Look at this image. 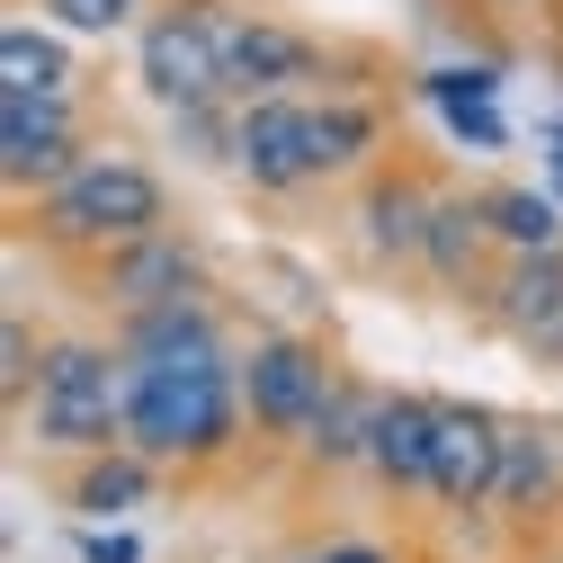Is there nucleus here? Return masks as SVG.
<instances>
[{
    "label": "nucleus",
    "mask_w": 563,
    "mask_h": 563,
    "mask_svg": "<svg viewBox=\"0 0 563 563\" xmlns=\"http://www.w3.org/2000/svg\"><path fill=\"white\" fill-rule=\"evenodd\" d=\"M144 501H153V456H134V448H99L73 483V510H90V519H125Z\"/></svg>",
    "instance_id": "obj_18"
},
{
    "label": "nucleus",
    "mask_w": 563,
    "mask_h": 563,
    "mask_svg": "<svg viewBox=\"0 0 563 563\" xmlns=\"http://www.w3.org/2000/svg\"><path fill=\"white\" fill-rule=\"evenodd\" d=\"M125 358H108L99 340H54L45 376H36V439L63 456H99L125 448Z\"/></svg>",
    "instance_id": "obj_3"
},
{
    "label": "nucleus",
    "mask_w": 563,
    "mask_h": 563,
    "mask_svg": "<svg viewBox=\"0 0 563 563\" xmlns=\"http://www.w3.org/2000/svg\"><path fill=\"white\" fill-rule=\"evenodd\" d=\"M81 563H134V537H125L117 519H99V528L81 537Z\"/></svg>",
    "instance_id": "obj_25"
},
{
    "label": "nucleus",
    "mask_w": 563,
    "mask_h": 563,
    "mask_svg": "<svg viewBox=\"0 0 563 563\" xmlns=\"http://www.w3.org/2000/svg\"><path fill=\"white\" fill-rule=\"evenodd\" d=\"M45 376V358L27 349V322H0V394L10 402H27V385Z\"/></svg>",
    "instance_id": "obj_22"
},
{
    "label": "nucleus",
    "mask_w": 563,
    "mask_h": 563,
    "mask_svg": "<svg viewBox=\"0 0 563 563\" xmlns=\"http://www.w3.org/2000/svg\"><path fill=\"white\" fill-rule=\"evenodd\" d=\"M162 216H170V197L134 153H90L63 188H45L36 233L54 251H125V242L162 233Z\"/></svg>",
    "instance_id": "obj_2"
},
{
    "label": "nucleus",
    "mask_w": 563,
    "mask_h": 563,
    "mask_svg": "<svg viewBox=\"0 0 563 563\" xmlns=\"http://www.w3.org/2000/svg\"><path fill=\"white\" fill-rule=\"evenodd\" d=\"M483 197H430V242H420V260H430L439 287H474V268H483Z\"/></svg>",
    "instance_id": "obj_15"
},
{
    "label": "nucleus",
    "mask_w": 563,
    "mask_h": 563,
    "mask_svg": "<svg viewBox=\"0 0 563 563\" xmlns=\"http://www.w3.org/2000/svg\"><path fill=\"white\" fill-rule=\"evenodd\" d=\"M305 99H242V117L224 125V162L260 188V197H287L313 179V134H305Z\"/></svg>",
    "instance_id": "obj_7"
},
{
    "label": "nucleus",
    "mask_w": 563,
    "mask_h": 563,
    "mask_svg": "<svg viewBox=\"0 0 563 563\" xmlns=\"http://www.w3.org/2000/svg\"><path fill=\"white\" fill-rule=\"evenodd\" d=\"M54 27H73V36H117L134 19V0H45Z\"/></svg>",
    "instance_id": "obj_21"
},
{
    "label": "nucleus",
    "mask_w": 563,
    "mask_h": 563,
    "mask_svg": "<svg viewBox=\"0 0 563 563\" xmlns=\"http://www.w3.org/2000/svg\"><path fill=\"white\" fill-rule=\"evenodd\" d=\"M242 367L233 358H179V367H134L125 358V448L153 465H206L242 430Z\"/></svg>",
    "instance_id": "obj_1"
},
{
    "label": "nucleus",
    "mask_w": 563,
    "mask_h": 563,
    "mask_svg": "<svg viewBox=\"0 0 563 563\" xmlns=\"http://www.w3.org/2000/svg\"><path fill=\"white\" fill-rule=\"evenodd\" d=\"M125 358H134V367L224 358V340H216V313H206L197 296H170V305H153V313H134V322H125Z\"/></svg>",
    "instance_id": "obj_13"
},
{
    "label": "nucleus",
    "mask_w": 563,
    "mask_h": 563,
    "mask_svg": "<svg viewBox=\"0 0 563 563\" xmlns=\"http://www.w3.org/2000/svg\"><path fill=\"white\" fill-rule=\"evenodd\" d=\"M331 394H340V385H331V367H322L313 340H287V331L251 340V358H242V411H251V430H268V439H305L313 411H322Z\"/></svg>",
    "instance_id": "obj_4"
},
{
    "label": "nucleus",
    "mask_w": 563,
    "mask_h": 563,
    "mask_svg": "<svg viewBox=\"0 0 563 563\" xmlns=\"http://www.w3.org/2000/svg\"><path fill=\"white\" fill-rule=\"evenodd\" d=\"M0 90H73V54L36 27H0Z\"/></svg>",
    "instance_id": "obj_20"
},
{
    "label": "nucleus",
    "mask_w": 563,
    "mask_h": 563,
    "mask_svg": "<svg viewBox=\"0 0 563 563\" xmlns=\"http://www.w3.org/2000/svg\"><path fill=\"white\" fill-rule=\"evenodd\" d=\"M545 144H554V170H563V117H554V125H545Z\"/></svg>",
    "instance_id": "obj_28"
},
{
    "label": "nucleus",
    "mask_w": 563,
    "mask_h": 563,
    "mask_svg": "<svg viewBox=\"0 0 563 563\" xmlns=\"http://www.w3.org/2000/svg\"><path fill=\"white\" fill-rule=\"evenodd\" d=\"M90 153H73V90H0V179L19 197L63 188Z\"/></svg>",
    "instance_id": "obj_5"
},
{
    "label": "nucleus",
    "mask_w": 563,
    "mask_h": 563,
    "mask_svg": "<svg viewBox=\"0 0 563 563\" xmlns=\"http://www.w3.org/2000/svg\"><path fill=\"white\" fill-rule=\"evenodd\" d=\"M358 224H367V251L376 260H420V242H430V188L376 179L367 206H358Z\"/></svg>",
    "instance_id": "obj_16"
},
{
    "label": "nucleus",
    "mask_w": 563,
    "mask_h": 563,
    "mask_svg": "<svg viewBox=\"0 0 563 563\" xmlns=\"http://www.w3.org/2000/svg\"><path fill=\"white\" fill-rule=\"evenodd\" d=\"M430 439H439V402L420 394H376L367 402V474L394 492H430Z\"/></svg>",
    "instance_id": "obj_10"
},
{
    "label": "nucleus",
    "mask_w": 563,
    "mask_h": 563,
    "mask_svg": "<svg viewBox=\"0 0 563 563\" xmlns=\"http://www.w3.org/2000/svg\"><path fill=\"white\" fill-rule=\"evenodd\" d=\"M305 563H394V554H376V545H322V554H305Z\"/></svg>",
    "instance_id": "obj_26"
},
{
    "label": "nucleus",
    "mask_w": 563,
    "mask_h": 563,
    "mask_svg": "<svg viewBox=\"0 0 563 563\" xmlns=\"http://www.w3.org/2000/svg\"><path fill=\"white\" fill-rule=\"evenodd\" d=\"M305 134H313V179H340V170H358V162L376 153L385 117H376L367 99H322V108L305 117Z\"/></svg>",
    "instance_id": "obj_17"
},
{
    "label": "nucleus",
    "mask_w": 563,
    "mask_h": 563,
    "mask_svg": "<svg viewBox=\"0 0 563 563\" xmlns=\"http://www.w3.org/2000/svg\"><path fill=\"white\" fill-rule=\"evenodd\" d=\"M501 411L483 402H439V439H430V501L439 510H483L501 483Z\"/></svg>",
    "instance_id": "obj_8"
},
{
    "label": "nucleus",
    "mask_w": 563,
    "mask_h": 563,
    "mask_svg": "<svg viewBox=\"0 0 563 563\" xmlns=\"http://www.w3.org/2000/svg\"><path fill=\"white\" fill-rule=\"evenodd\" d=\"M99 296L125 305V313H153L170 296H197V260L170 233H144V242H125V251H99Z\"/></svg>",
    "instance_id": "obj_11"
},
{
    "label": "nucleus",
    "mask_w": 563,
    "mask_h": 563,
    "mask_svg": "<svg viewBox=\"0 0 563 563\" xmlns=\"http://www.w3.org/2000/svg\"><path fill=\"white\" fill-rule=\"evenodd\" d=\"M134 73H144V90L179 117V108H216L233 99L224 90V45H216V19H197V10H170L144 27V54H134Z\"/></svg>",
    "instance_id": "obj_6"
},
{
    "label": "nucleus",
    "mask_w": 563,
    "mask_h": 563,
    "mask_svg": "<svg viewBox=\"0 0 563 563\" xmlns=\"http://www.w3.org/2000/svg\"><path fill=\"white\" fill-rule=\"evenodd\" d=\"M554 456H563L554 430H528V420H510V430H501V483H492V510H510V519L554 510Z\"/></svg>",
    "instance_id": "obj_14"
},
{
    "label": "nucleus",
    "mask_w": 563,
    "mask_h": 563,
    "mask_svg": "<svg viewBox=\"0 0 563 563\" xmlns=\"http://www.w3.org/2000/svg\"><path fill=\"white\" fill-rule=\"evenodd\" d=\"M492 313H501L510 340H545L563 322V251H510V268L492 277Z\"/></svg>",
    "instance_id": "obj_12"
},
{
    "label": "nucleus",
    "mask_w": 563,
    "mask_h": 563,
    "mask_svg": "<svg viewBox=\"0 0 563 563\" xmlns=\"http://www.w3.org/2000/svg\"><path fill=\"white\" fill-rule=\"evenodd\" d=\"M492 90H501L492 63H439L430 73V99H492Z\"/></svg>",
    "instance_id": "obj_24"
},
{
    "label": "nucleus",
    "mask_w": 563,
    "mask_h": 563,
    "mask_svg": "<svg viewBox=\"0 0 563 563\" xmlns=\"http://www.w3.org/2000/svg\"><path fill=\"white\" fill-rule=\"evenodd\" d=\"M216 45H224V90H242V99H287L296 81L322 73L313 36L277 27V19H216Z\"/></svg>",
    "instance_id": "obj_9"
},
{
    "label": "nucleus",
    "mask_w": 563,
    "mask_h": 563,
    "mask_svg": "<svg viewBox=\"0 0 563 563\" xmlns=\"http://www.w3.org/2000/svg\"><path fill=\"white\" fill-rule=\"evenodd\" d=\"M537 358H545V367H554V376H563V322H554V331H545V340H537Z\"/></svg>",
    "instance_id": "obj_27"
},
{
    "label": "nucleus",
    "mask_w": 563,
    "mask_h": 563,
    "mask_svg": "<svg viewBox=\"0 0 563 563\" xmlns=\"http://www.w3.org/2000/svg\"><path fill=\"white\" fill-rule=\"evenodd\" d=\"M439 117H448V125L465 134L474 153H501V144H510V125L492 117V99H439Z\"/></svg>",
    "instance_id": "obj_23"
},
{
    "label": "nucleus",
    "mask_w": 563,
    "mask_h": 563,
    "mask_svg": "<svg viewBox=\"0 0 563 563\" xmlns=\"http://www.w3.org/2000/svg\"><path fill=\"white\" fill-rule=\"evenodd\" d=\"M483 224L501 251H563V197L554 188H492Z\"/></svg>",
    "instance_id": "obj_19"
},
{
    "label": "nucleus",
    "mask_w": 563,
    "mask_h": 563,
    "mask_svg": "<svg viewBox=\"0 0 563 563\" xmlns=\"http://www.w3.org/2000/svg\"><path fill=\"white\" fill-rule=\"evenodd\" d=\"M554 197H563V170H554Z\"/></svg>",
    "instance_id": "obj_29"
}]
</instances>
